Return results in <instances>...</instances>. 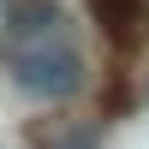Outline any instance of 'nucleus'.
<instances>
[{"label":"nucleus","mask_w":149,"mask_h":149,"mask_svg":"<svg viewBox=\"0 0 149 149\" xmlns=\"http://www.w3.org/2000/svg\"><path fill=\"white\" fill-rule=\"evenodd\" d=\"M6 72L24 95L36 102H66L84 84V54L72 36H48V42H6Z\"/></svg>","instance_id":"obj_1"},{"label":"nucleus","mask_w":149,"mask_h":149,"mask_svg":"<svg viewBox=\"0 0 149 149\" xmlns=\"http://www.w3.org/2000/svg\"><path fill=\"white\" fill-rule=\"evenodd\" d=\"M48 36H72L66 6H60V0H12L6 42H48Z\"/></svg>","instance_id":"obj_2"},{"label":"nucleus","mask_w":149,"mask_h":149,"mask_svg":"<svg viewBox=\"0 0 149 149\" xmlns=\"http://www.w3.org/2000/svg\"><path fill=\"white\" fill-rule=\"evenodd\" d=\"M90 18L102 24V36L113 48H131L143 30V0H90Z\"/></svg>","instance_id":"obj_3"}]
</instances>
